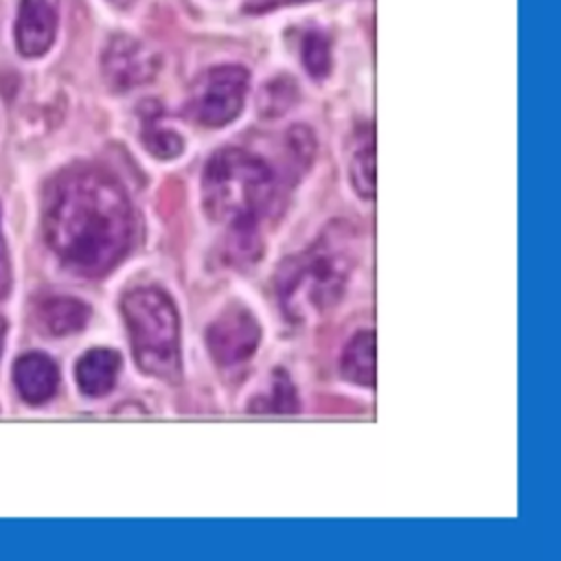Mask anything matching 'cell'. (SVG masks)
Wrapping results in <instances>:
<instances>
[{"label": "cell", "mask_w": 561, "mask_h": 561, "mask_svg": "<svg viewBox=\"0 0 561 561\" xmlns=\"http://www.w3.org/2000/svg\"><path fill=\"white\" fill-rule=\"evenodd\" d=\"M134 213L123 186L99 167H70L44 195V237L81 276H103L127 254Z\"/></svg>", "instance_id": "1"}, {"label": "cell", "mask_w": 561, "mask_h": 561, "mask_svg": "<svg viewBox=\"0 0 561 561\" xmlns=\"http://www.w3.org/2000/svg\"><path fill=\"white\" fill-rule=\"evenodd\" d=\"M362 256L357 226L335 219L300 252L289 254L274 274L280 309L294 322L331 309L344 294Z\"/></svg>", "instance_id": "2"}, {"label": "cell", "mask_w": 561, "mask_h": 561, "mask_svg": "<svg viewBox=\"0 0 561 561\" xmlns=\"http://www.w3.org/2000/svg\"><path fill=\"white\" fill-rule=\"evenodd\" d=\"M276 199V175L272 167L241 149L215 151L202 173V204L210 219L226 226L259 224Z\"/></svg>", "instance_id": "3"}, {"label": "cell", "mask_w": 561, "mask_h": 561, "mask_svg": "<svg viewBox=\"0 0 561 561\" xmlns=\"http://www.w3.org/2000/svg\"><path fill=\"white\" fill-rule=\"evenodd\" d=\"M121 309L136 364L153 377H171L180 366V320L171 296L136 287L123 296Z\"/></svg>", "instance_id": "4"}, {"label": "cell", "mask_w": 561, "mask_h": 561, "mask_svg": "<svg viewBox=\"0 0 561 561\" xmlns=\"http://www.w3.org/2000/svg\"><path fill=\"white\" fill-rule=\"evenodd\" d=\"M248 83L250 75L243 66H213L193 81L184 101V114L202 127H224L241 114Z\"/></svg>", "instance_id": "5"}, {"label": "cell", "mask_w": 561, "mask_h": 561, "mask_svg": "<svg viewBox=\"0 0 561 561\" xmlns=\"http://www.w3.org/2000/svg\"><path fill=\"white\" fill-rule=\"evenodd\" d=\"M158 66V53L145 42L125 33L112 35L101 53V75L107 88L114 92H127L151 81Z\"/></svg>", "instance_id": "6"}, {"label": "cell", "mask_w": 561, "mask_h": 561, "mask_svg": "<svg viewBox=\"0 0 561 561\" xmlns=\"http://www.w3.org/2000/svg\"><path fill=\"white\" fill-rule=\"evenodd\" d=\"M261 342V324L243 305L226 307L206 329V344L219 366L248 362Z\"/></svg>", "instance_id": "7"}, {"label": "cell", "mask_w": 561, "mask_h": 561, "mask_svg": "<svg viewBox=\"0 0 561 561\" xmlns=\"http://www.w3.org/2000/svg\"><path fill=\"white\" fill-rule=\"evenodd\" d=\"M61 0H20L15 15V46L22 57H42L50 50L59 26Z\"/></svg>", "instance_id": "8"}, {"label": "cell", "mask_w": 561, "mask_h": 561, "mask_svg": "<svg viewBox=\"0 0 561 561\" xmlns=\"http://www.w3.org/2000/svg\"><path fill=\"white\" fill-rule=\"evenodd\" d=\"M13 383L26 403L39 405L57 392V386H59L57 364L48 355L26 353L18 357L13 364Z\"/></svg>", "instance_id": "9"}, {"label": "cell", "mask_w": 561, "mask_h": 561, "mask_svg": "<svg viewBox=\"0 0 561 561\" xmlns=\"http://www.w3.org/2000/svg\"><path fill=\"white\" fill-rule=\"evenodd\" d=\"M118 370L121 355L114 348H90L79 357L75 377L83 394L103 397L114 388Z\"/></svg>", "instance_id": "10"}, {"label": "cell", "mask_w": 561, "mask_h": 561, "mask_svg": "<svg viewBox=\"0 0 561 561\" xmlns=\"http://www.w3.org/2000/svg\"><path fill=\"white\" fill-rule=\"evenodd\" d=\"M39 327L55 337L81 331L90 320V307L72 296H48L35 309Z\"/></svg>", "instance_id": "11"}, {"label": "cell", "mask_w": 561, "mask_h": 561, "mask_svg": "<svg viewBox=\"0 0 561 561\" xmlns=\"http://www.w3.org/2000/svg\"><path fill=\"white\" fill-rule=\"evenodd\" d=\"M348 178L355 193L364 199L375 197V129L364 123L355 129L348 156Z\"/></svg>", "instance_id": "12"}, {"label": "cell", "mask_w": 561, "mask_h": 561, "mask_svg": "<svg viewBox=\"0 0 561 561\" xmlns=\"http://www.w3.org/2000/svg\"><path fill=\"white\" fill-rule=\"evenodd\" d=\"M340 370L346 381L362 388L375 386V333L364 329L357 331L342 351Z\"/></svg>", "instance_id": "13"}, {"label": "cell", "mask_w": 561, "mask_h": 561, "mask_svg": "<svg viewBox=\"0 0 561 561\" xmlns=\"http://www.w3.org/2000/svg\"><path fill=\"white\" fill-rule=\"evenodd\" d=\"M158 114H160L158 103L147 101L140 107V140L147 147V151L160 160L178 158L184 149V140L175 129L162 125Z\"/></svg>", "instance_id": "14"}, {"label": "cell", "mask_w": 561, "mask_h": 561, "mask_svg": "<svg viewBox=\"0 0 561 561\" xmlns=\"http://www.w3.org/2000/svg\"><path fill=\"white\" fill-rule=\"evenodd\" d=\"M226 228H228L226 241H224L226 261L237 267L254 265L263 252L259 224H237Z\"/></svg>", "instance_id": "15"}, {"label": "cell", "mask_w": 561, "mask_h": 561, "mask_svg": "<svg viewBox=\"0 0 561 561\" xmlns=\"http://www.w3.org/2000/svg\"><path fill=\"white\" fill-rule=\"evenodd\" d=\"M252 412H274V414H291L298 410V397L291 379L283 370H274L270 379V390L261 392L250 401Z\"/></svg>", "instance_id": "16"}, {"label": "cell", "mask_w": 561, "mask_h": 561, "mask_svg": "<svg viewBox=\"0 0 561 561\" xmlns=\"http://www.w3.org/2000/svg\"><path fill=\"white\" fill-rule=\"evenodd\" d=\"M302 64L311 77L322 79L331 70V48L329 39L320 31H309L302 37Z\"/></svg>", "instance_id": "17"}, {"label": "cell", "mask_w": 561, "mask_h": 561, "mask_svg": "<svg viewBox=\"0 0 561 561\" xmlns=\"http://www.w3.org/2000/svg\"><path fill=\"white\" fill-rule=\"evenodd\" d=\"M280 88L283 90H278V81H274V83H270L265 88V101H261V112H265V114H283L291 105V101L296 96L294 94V83L283 79Z\"/></svg>", "instance_id": "18"}, {"label": "cell", "mask_w": 561, "mask_h": 561, "mask_svg": "<svg viewBox=\"0 0 561 561\" xmlns=\"http://www.w3.org/2000/svg\"><path fill=\"white\" fill-rule=\"evenodd\" d=\"M9 289H11V263H9L7 243L0 230V300L9 294Z\"/></svg>", "instance_id": "19"}, {"label": "cell", "mask_w": 561, "mask_h": 561, "mask_svg": "<svg viewBox=\"0 0 561 561\" xmlns=\"http://www.w3.org/2000/svg\"><path fill=\"white\" fill-rule=\"evenodd\" d=\"M300 2H309V0H245L243 11H248V13H265V11H274V9L289 7V4H300Z\"/></svg>", "instance_id": "20"}, {"label": "cell", "mask_w": 561, "mask_h": 561, "mask_svg": "<svg viewBox=\"0 0 561 561\" xmlns=\"http://www.w3.org/2000/svg\"><path fill=\"white\" fill-rule=\"evenodd\" d=\"M4 337H7V322L0 316V355H2V348H4Z\"/></svg>", "instance_id": "21"}]
</instances>
